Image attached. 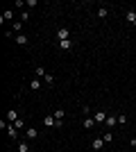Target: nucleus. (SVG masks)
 Returning a JSON list of instances; mask_svg holds the SVG:
<instances>
[{"mask_svg": "<svg viewBox=\"0 0 136 152\" xmlns=\"http://www.w3.org/2000/svg\"><path fill=\"white\" fill-rule=\"evenodd\" d=\"M68 34H71V32H68V27H59V30H57V41H66V39H68Z\"/></svg>", "mask_w": 136, "mask_h": 152, "instance_id": "1", "label": "nucleus"}, {"mask_svg": "<svg viewBox=\"0 0 136 152\" xmlns=\"http://www.w3.org/2000/svg\"><path fill=\"white\" fill-rule=\"evenodd\" d=\"M52 116L57 118V127H61V125H64V116H66V111H64V109H57V111H55Z\"/></svg>", "mask_w": 136, "mask_h": 152, "instance_id": "2", "label": "nucleus"}, {"mask_svg": "<svg viewBox=\"0 0 136 152\" xmlns=\"http://www.w3.org/2000/svg\"><path fill=\"white\" fill-rule=\"evenodd\" d=\"M5 118H7V121H9V123H16V121H18V111H16V109H9Z\"/></svg>", "mask_w": 136, "mask_h": 152, "instance_id": "3", "label": "nucleus"}, {"mask_svg": "<svg viewBox=\"0 0 136 152\" xmlns=\"http://www.w3.org/2000/svg\"><path fill=\"white\" fill-rule=\"evenodd\" d=\"M43 125L45 127H57V118H55V116H45V118H43Z\"/></svg>", "mask_w": 136, "mask_h": 152, "instance_id": "4", "label": "nucleus"}, {"mask_svg": "<svg viewBox=\"0 0 136 152\" xmlns=\"http://www.w3.org/2000/svg\"><path fill=\"white\" fill-rule=\"evenodd\" d=\"M7 136H9V139H18V129H16L14 125H9L7 127Z\"/></svg>", "mask_w": 136, "mask_h": 152, "instance_id": "5", "label": "nucleus"}, {"mask_svg": "<svg viewBox=\"0 0 136 152\" xmlns=\"http://www.w3.org/2000/svg\"><path fill=\"white\" fill-rule=\"evenodd\" d=\"M125 18H127V23H132V25H134V23H136V12H134V9H129V12L125 14Z\"/></svg>", "mask_w": 136, "mask_h": 152, "instance_id": "6", "label": "nucleus"}, {"mask_svg": "<svg viewBox=\"0 0 136 152\" xmlns=\"http://www.w3.org/2000/svg\"><path fill=\"white\" fill-rule=\"evenodd\" d=\"M107 116H109V114H104V111H95L93 118H95V123H104V121H107Z\"/></svg>", "mask_w": 136, "mask_h": 152, "instance_id": "7", "label": "nucleus"}, {"mask_svg": "<svg viewBox=\"0 0 136 152\" xmlns=\"http://www.w3.org/2000/svg\"><path fill=\"white\" fill-rule=\"evenodd\" d=\"M59 48H61V50H71V48H73V41H71V39H66V41H59Z\"/></svg>", "mask_w": 136, "mask_h": 152, "instance_id": "8", "label": "nucleus"}, {"mask_svg": "<svg viewBox=\"0 0 136 152\" xmlns=\"http://www.w3.org/2000/svg\"><path fill=\"white\" fill-rule=\"evenodd\" d=\"M25 136H27V139H36V136H39V132H36L34 127H27V129H25Z\"/></svg>", "mask_w": 136, "mask_h": 152, "instance_id": "9", "label": "nucleus"}, {"mask_svg": "<svg viewBox=\"0 0 136 152\" xmlns=\"http://www.w3.org/2000/svg\"><path fill=\"white\" fill-rule=\"evenodd\" d=\"M118 123V116H107V121H104V125L107 127H113Z\"/></svg>", "mask_w": 136, "mask_h": 152, "instance_id": "10", "label": "nucleus"}, {"mask_svg": "<svg viewBox=\"0 0 136 152\" xmlns=\"http://www.w3.org/2000/svg\"><path fill=\"white\" fill-rule=\"evenodd\" d=\"M102 148H104V139H95V141H93V150H102Z\"/></svg>", "mask_w": 136, "mask_h": 152, "instance_id": "11", "label": "nucleus"}, {"mask_svg": "<svg viewBox=\"0 0 136 152\" xmlns=\"http://www.w3.org/2000/svg\"><path fill=\"white\" fill-rule=\"evenodd\" d=\"M93 125H95V118H84V123H82V127H84V129H91Z\"/></svg>", "mask_w": 136, "mask_h": 152, "instance_id": "12", "label": "nucleus"}, {"mask_svg": "<svg viewBox=\"0 0 136 152\" xmlns=\"http://www.w3.org/2000/svg\"><path fill=\"white\" fill-rule=\"evenodd\" d=\"M107 16H109V9H107V7H100V9H97V18H107Z\"/></svg>", "mask_w": 136, "mask_h": 152, "instance_id": "13", "label": "nucleus"}, {"mask_svg": "<svg viewBox=\"0 0 136 152\" xmlns=\"http://www.w3.org/2000/svg\"><path fill=\"white\" fill-rule=\"evenodd\" d=\"M16 43L18 45H27V37L25 34H16Z\"/></svg>", "mask_w": 136, "mask_h": 152, "instance_id": "14", "label": "nucleus"}, {"mask_svg": "<svg viewBox=\"0 0 136 152\" xmlns=\"http://www.w3.org/2000/svg\"><path fill=\"white\" fill-rule=\"evenodd\" d=\"M12 18H14V12H12V9H7V12L2 14V18H0V20L5 23V20H12Z\"/></svg>", "mask_w": 136, "mask_h": 152, "instance_id": "15", "label": "nucleus"}, {"mask_svg": "<svg viewBox=\"0 0 136 152\" xmlns=\"http://www.w3.org/2000/svg\"><path fill=\"white\" fill-rule=\"evenodd\" d=\"M30 89H32V91H39L41 89V80H32V82H30Z\"/></svg>", "mask_w": 136, "mask_h": 152, "instance_id": "16", "label": "nucleus"}, {"mask_svg": "<svg viewBox=\"0 0 136 152\" xmlns=\"http://www.w3.org/2000/svg\"><path fill=\"white\" fill-rule=\"evenodd\" d=\"M18 152H30V143L20 141V143H18Z\"/></svg>", "mask_w": 136, "mask_h": 152, "instance_id": "17", "label": "nucleus"}, {"mask_svg": "<svg viewBox=\"0 0 136 152\" xmlns=\"http://www.w3.org/2000/svg\"><path fill=\"white\" fill-rule=\"evenodd\" d=\"M43 80H45V84H50V86L55 84V75H50V73H48V75H45Z\"/></svg>", "mask_w": 136, "mask_h": 152, "instance_id": "18", "label": "nucleus"}, {"mask_svg": "<svg viewBox=\"0 0 136 152\" xmlns=\"http://www.w3.org/2000/svg\"><path fill=\"white\" fill-rule=\"evenodd\" d=\"M45 75H48L45 68H43V66H39V68H36V77H45Z\"/></svg>", "mask_w": 136, "mask_h": 152, "instance_id": "19", "label": "nucleus"}, {"mask_svg": "<svg viewBox=\"0 0 136 152\" xmlns=\"http://www.w3.org/2000/svg\"><path fill=\"white\" fill-rule=\"evenodd\" d=\"M20 27H23V23L18 20V23H14V25H12V32H20Z\"/></svg>", "mask_w": 136, "mask_h": 152, "instance_id": "20", "label": "nucleus"}, {"mask_svg": "<svg viewBox=\"0 0 136 152\" xmlns=\"http://www.w3.org/2000/svg\"><path fill=\"white\" fill-rule=\"evenodd\" d=\"M102 139H104V143H111V141H113V134H102Z\"/></svg>", "mask_w": 136, "mask_h": 152, "instance_id": "21", "label": "nucleus"}, {"mask_svg": "<svg viewBox=\"0 0 136 152\" xmlns=\"http://www.w3.org/2000/svg\"><path fill=\"white\" fill-rule=\"evenodd\" d=\"M27 20H30V14L23 12V14H20V23H27Z\"/></svg>", "mask_w": 136, "mask_h": 152, "instance_id": "22", "label": "nucleus"}, {"mask_svg": "<svg viewBox=\"0 0 136 152\" xmlns=\"http://www.w3.org/2000/svg\"><path fill=\"white\" fill-rule=\"evenodd\" d=\"M12 125L16 127V129H23V118H18V121H16V123H12Z\"/></svg>", "mask_w": 136, "mask_h": 152, "instance_id": "23", "label": "nucleus"}, {"mask_svg": "<svg viewBox=\"0 0 136 152\" xmlns=\"http://www.w3.org/2000/svg\"><path fill=\"white\" fill-rule=\"evenodd\" d=\"M132 148H136V139H132Z\"/></svg>", "mask_w": 136, "mask_h": 152, "instance_id": "24", "label": "nucleus"}]
</instances>
